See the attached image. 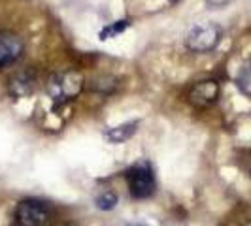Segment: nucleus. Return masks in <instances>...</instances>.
Returning <instances> with one entry per match:
<instances>
[{
    "mask_svg": "<svg viewBox=\"0 0 251 226\" xmlns=\"http://www.w3.org/2000/svg\"><path fill=\"white\" fill-rule=\"evenodd\" d=\"M140 121H126L123 125L112 126L104 132V138L108 139L110 143H123V141H128L136 132H138Z\"/></svg>",
    "mask_w": 251,
    "mask_h": 226,
    "instance_id": "8",
    "label": "nucleus"
},
{
    "mask_svg": "<svg viewBox=\"0 0 251 226\" xmlns=\"http://www.w3.org/2000/svg\"><path fill=\"white\" fill-rule=\"evenodd\" d=\"M125 177L132 198L146 200V198L153 196L157 183H155V176H153V170L148 160H140L134 166H130L126 170Z\"/></svg>",
    "mask_w": 251,
    "mask_h": 226,
    "instance_id": "3",
    "label": "nucleus"
},
{
    "mask_svg": "<svg viewBox=\"0 0 251 226\" xmlns=\"http://www.w3.org/2000/svg\"><path fill=\"white\" fill-rule=\"evenodd\" d=\"M117 194L113 192V190H102L100 194L95 198V203H97V207L100 209V211H112L113 207L117 205Z\"/></svg>",
    "mask_w": 251,
    "mask_h": 226,
    "instance_id": "10",
    "label": "nucleus"
},
{
    "mask_svg": "<svg viewBox=\"0 0 251 226\" xmlns=\"http://www.w3.org/2000/svg\"><path fill=\"white\" fill-rule=\"evenodd\" d=\"M64 226H72V225H64Z\"/></svg>",
    "mask_w": 251,
    "mask_h": 226,
    "instance_id": "16",
    "label": "nucleus"
},
{
    "mask_svg": "<svg viewBox=\"0 0 251 226\" xmlns=\"http://www.w3.org/2000/svg\"><path fill=\"white\" fill-rule=\"evenodd\" d=\"M223 38V28L215 23L195 25L185 36V47L193 53H208L219 45Z\"/></svg>",
    "mask_w": 251,
    "mask_h": 226,
    "instance_id": "4",
    "label": "nucleus"
},
{
    "mask_svg": "<svg viewBox=\"0 0 251 226\" xmlns=\"http://www.w3.org/2000/svg\"><path fill=\"white\" fill-rule=\"evenodd\" d=\"M130 25V21L128 19H121V21H115V23H112V25L104 26L100 30V40H108V38H113L117 36V34H121L123 30H125L126 26Z\"/></svg>",
    "mask_w": 251,
    "mask_h": 226,
    "instance_id": "12",
    "label": "nucleus"
},
{
    "mask_svg": "<svg viewBox=\"0 0 251 226\" xmlns=\"http://www.w3.org/2000/svg\"><path fill=\"white\" fill-rule=\"evenodd\" d=\"M38 87V74L34 68H23L10 77L8 81V92L13 98H26L30 96Z\"/></svg>",
    "mask_w": 251,
    "mask_h": 226,
    "instance_id": "6",
    "label": "nucleus"
},
{
    "mask_svg": "<svg viewBox=\"0 0 251 226\" xmlns=\"http://www.w3.org/2000/svg\"><path fill=\"white\" fill-rule=\"evenodd\" d=\"M225 226H244V223H240V221H234V219H232V221H228Z\"/></svg>",
    "mask_w": 251,
    "mask_h": 226,
    "instance_id": "14",
    "label": "nucleus"
},
{
    "mask_svg": "<svg viewBox=\"0 0 251 226\" xmlns=\"http://www.w3.org/2000/svg\"><path fill=\"white\" fill-rule=\"evenodd\" d=\"M117 85H119L117 77H112V75H100V77L91 81V89L100 92V94H110L117 89Z\"/></svg>",
    "mask_w": 251,
    "mask_h": 226,
    "instance_id": "9",
    "label": "nucleus"
},
{
    "mask_svg": "<svg viewBox=\"0 0 251 226\" xmlns=\"http://www.w3.org/2000/svg\"><path fill=\"white\" fill-rule=\"evenodd\" d=\"M170 2H179V0H170Z\"/></svg>",
    "mask_w": 251,
    "mask_h": 226,
    "instance_id": "15",
    "label": "nucleus"
},
{
    "mask_svg": "<svg viewBox=\"0 0 251 226\" xmlns=\"http://www.w3.org/2000/svg\"><path fill=\"white\" fill-rule=\"evenodd\" d=\"M236 85H238V89L242 90V94L251 96V63L242 66L238 77H236Z\"/></svg>",
    "mask_w": 251,
    "mask_h": 226,
    "instance_id": "11",
    "label": "nucleus"
},
{
    "mask_svg": "<svg viewBox=\"0 0 251 226\" xmlns=\"http://www.w3.org/2000/svg\"><path fill=\"white\" fill-rule=\"evenodd\" d=\"M53 209L48 202L38 198H25L15 205L13 221L17 226H50Z\"/></svg>",
    "mask_w": 251,
    "mask_h": 226,
    "instance_id": "2",
    "label": "nucleus"
},
{
    "mask_svg": "<svg viewBox=\"0 0 251 226\" xmlns=\"http://www.w3.org/2000/svg\"><path fill=\"white\" fill-rule=\"evenodd\" d=\"M232 0H206V4L210 6V8H214V10H219V8H225L228 6Z\"/></svg>",
    "mask_w": 251,
    "mask_h": 226,
    "instance_id": "13",
    "label": "nucleus"
},
{
    "mask_svg": "<svg viewBox=\"0 0 251 226\" xmlns=\"http://www.w3.org/2000/svg\"><path fill=\"white\" fill-rule=\"evenodd\" d=\"M219 92H221V87L215 79H202L199 83H195L189 90V104H193L195 108H208L217 102Z\"/></svg>",
    "mask_w": 251,
    "mask_h": 226,
    "instance_id": "7",
    "label": "nucleus"
},
{
    "mask_svg": "<svg viewBox=\"0 0 251 226\" xmlns=\"http://www.w3.org/2000/svg\"><path fill=\"white\" fill-rule=\"evenodd\" d=\"M250 177H251V170H250Z\"/></svg>",
    "mask_w": 251,
    "mask_h": 226,
    "instance_id": "17",
    "label": "nucleus"
},
{
    "mask_svg": "<svg viewBox=\"0 0 251 226\" xmlns=\"http://www.w3.org/2000/svg\"><path fill=\"white\" fill-rule=\"evenodd\" d=\"M25 53V42L12 30H0V72L17 63Z\"/></svg>",
    "mask_w": 251,
    "mask_h": 226,
    "instance_id": "5",
    "label": "nucleus"
},
{
    "mask_svg": "<svg viewBox=\"0 0 251 226\" xmlns=\"http://www.w3.org/2000/svg\"><path fill=\"white\" fill-rule=\"evenodd\" d=\"M85 87V77L81 72L77 70H63V72H57L48 79V85L46 90L50 94V98L55 104L63 106L66 102L75 100L81 90Z\"/></svg>",
    "mask_w": 251,
    "mask_h": 226,
    "instance_id": "1",
    "label": "nucleus"
}]
</instances>
